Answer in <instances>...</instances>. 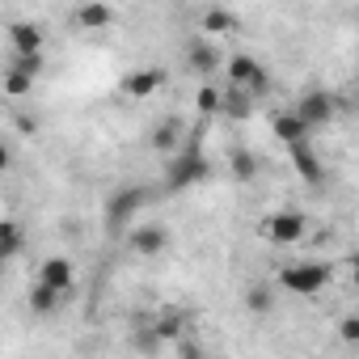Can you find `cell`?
<instances>
[{
	"label": "cell",
	"instance_id": "cell-23",
	"mask_svg": "<svg viewBox=\"0 0 359 359\" xmlns=\"http://www.w3.org/2000/svg\"><path fill=\"white\" fill-rule=\"evenodd\" d=\"M195 110H199L203 118H212V114L220 110V89H216V85H203L199 97H195Z\"/></svg>",
	"mask_w": 359,
	"mask_h": 359
},
{
	"label": "cell",
	"instance_id": "cell-8",
	"mask_svg": "<svg viewBox=\"0 0 359 359\" xmlns=\"http://www.w3.org/2000/svg\"><path fill=\"white\" fill-rule=\"evenodd\" d=\"M187 325H191V317H187L182 309H165V313L152 317L148 330H152V338L165 346V342H182V338H187Z\"/></svg>",
	"mask_w": 359,
	"mask_h": 359
},
{
	"label": "cell",
	"instance_id": "cell-14",
	"mask_svg": "<svg viewBox=\"0 0 359 359\" xmlns=\"http://www.w3.org/2000/svg\"><path fill=\"white\" fill-rule=\"evenodd\" d=\"M254 110H258V106L250 102L245 89H220V110H216V114H224V118H233V123H245Z\"/></svg>",
	"mask_w": 359,
	"mask_h": 359
},
{
	"label": "cell",
	"instance_id": "cell-3",
	"mask_svg": "<svg viewBox=\"0 0 359 359\" xmlns=\"http://www.w3.org/2000/svg\"><path fill=\"white\" fill-rule=\"evenodd\" d=\"M279 287L292 296H317L330 287V262H321V258L287 262V266H279Z\"/></svg>",
	"mask_w": 359,
	"mask_h": 359
},
{
	"label": "cell",
	"instance_id": "cell-5",
	"mask_svg": "<svg viewBox=\"0 0 359 359\" xmlns=\"http://www.w3.org/2000/svg\"><path fill=\"white\" fill-rule=\"evenodd\" d=\"M262 233H266L271 245H296V241H304L309 220H304L300 212H275V216H266Z\"/></svg>",
	"mask_w": 359,
	"mask_h": 359
},
{
	"label": "cell",
	"instance_id": "cell-18",
	"mask_svg": "<svg viewBox=\"0 0 359 359\" xmlns=\"http://www.w3.org/2000/svg\"><path fill=\"white\" fill-rule=\"evenodd\" d=\"M229 173L237 177V182H254L258 177V156L250 148H233L229 152Z\"/></svg>",
	"mask_w": 359,
	"mask_h": 359
},
{
	"label": "cell",
	"instance_id": "cell-16",
	"mask_svg": "<svg viewBox=\"0 0 359 359\" xmlns=\"http://www.w3.org/2000/svg\"><path fill=\"white\" fill-rule=\"evenodd\" d=\"M148 144H152V152H173L177 144H182V118H161L152 127Z\"/></svg>",
	"mask_w": 359,
	"mask_h": 359
},
{
	"label": "cell",
	"instance_id": "cell-30",
	"mask_svg": "<svg viewBox=\"0 0 359 359\" xmlns=\"http://www.w3.org/2000/svg\"><path fill=\"white\" fill-rule=\"evenodd\" d=\"M5 169H9V148L0 144V173H5Z\"/></svg>",
	"mask_w": 359,
	"mask_h": 359
},
{
	"label": "cell",
	"instance_id": "cell-9",
	"mask_svg": "<svg viewBox=\"0 0 359 359\" xmlns=\"http://www.w3.org/2000/svg\"><path fill=\"white\" fill-rule=\"evenodd\" d=\"M127 245H131L135 254H144V258H156V254H165V245H169V229H165V224L131 229V233H127Z\"/></svg>",
	"mask_w": 359,
	"mask_h": 359
},
{
	"label": "cell",
	"instance_id": "cell-31",
	"mask_svg": "<svg viewBox=\"0 0 359 359\" xmlns=\"http://www.w3.org/2000/svg\"><path fill=\"white\" fill-rule=\"evenodd\" d=\"M5 266H9V262H5V258H0V275H5Z\"/></svg>",
	"mask_w": 359,
	"mask_h": 359
},
{
	"label": "cell",
	"instance_id": "cell-6",
	"mask_svg": "<svg viewBox=\"0 0 359 359\" xmlns=\"http://www.w3.org/2000/svg\"><path fill=\"white\" fill-rule=\"evenodd\" d=\"M187 68L195 76H216L224 68V55H220V47L212 39H191L187 43Z\"/></svg>",
	"mask_w": 359,
	"mask_h": 359
},
{
	"label": "cell",
	"instance_id": "cell-28",
	"mask_svg": "<svg viewBox=\"0 0 359 359\" xmlns=\"http://www.w3.org/2000/svg\"><path fill=\"white\" fill-rule=\"evenodd\" d=\"M177 351H182V359H208V355H203V346H199V342H191V338L177 342Z\"/></svg>",
	"mask_w": 359,
	"mask_h": 359
},
{
	"label": "cell",
	"instance_id": "cell-17",
	"mask_svg": "<svg viewBox=\"0 0 359 359\" xmlns=\"http://www.w3.org/2000/svg\"><path fill=\"white\" fill-rule=\"evenodd\" d=\"M22 250H26L22 224H18V220H0V258L13 262V258H22Z\"/></svg>",
	"mask_w": 359,
	"mask_h": 359
},
{
	"label": "cell",
	"instance_id": "cell-2",
	"mask_svg": "<svg viewBox=\"0 0 359 359\" xmlns=\"http://www.w3.org/2000/svg\"><path fill=\"white\" fill-rule=\"evenodd\" d=\"M148 203H152V187H140V182L118 187V191L106 199V233H110V237L127 233V229H131V220H135Z\"/></svg>",
	"mask_w": 359,
	"mask_h": 359
},
{
	"label": "cell",
	"instance_id": "cell-29",
	"mask_svg": "<svg viewBox=\"0 0 359 359\" xmlns=\"http://www.w3.org/2000/svg\"><path fill=\"white\" fill-rule=\"evenodd\" d=\"M18 131H26V135H34V131H39V123H34L30 114H18Z\"/></svg>",
	"mask_w": 359,
	"mask_h": 359
},
{
	"label": "cell",
	"instance_id": "cell-27",
	"mask_svg": "<svg viewBox=\"0 0 359 359\" xmlns=\"http://www.w3.org/2000/svg\"><path fill=\"white\" fill-rule=\"evenodd\" d=\"M135 351H144V355H156V351H161V342L152 338V330H140V334H135Z\"/></svg>",
	"mask_w": 359,
	"mask_h": 359
},
{
	"label": "cell",
	"instance_id": "cell-20",
	"mask_svg": "<svg viewBox=\"0 0 359 359\" xmlns=\"http://www.w3.org/2000/svg\"><path fill=\"white\" fill-rule=\"evenodd\" d=\"M60 300H64L60 292H51V287L34 283V287H30V300H26V304H30V313H39V317H51V313L60 309Z\"/></svg>",
	"mask_w": 359,
	"mask_h": 359
},
{
	"label": "cell",
	"instance_id": "cell-25",
	"mask_svg": "<svg viewBox=\"0 0 359 359\" xmlns=\"http://www.w3.org/2000/svg\"><path fill=\"white\" fill-rule=\"evenodd\" d=\"M13 68L26 72L30 81H39V72H43V55H13Z\"/></svg>",
	"mask_w": 359,
	"mask_h": 359
},
{
	"label": "cell",
	"instance_id": "cell-13",
	"mask_svg": "<svg viewBox=\"0 0 359 359\" xmlns=\"http://www.w3.org/2000/svg\"><path fill=\"white\" fill-rule=\"evenodd\" d=\"M262 72V64L254 55H229L224 60V76H229V89H245L254 76Z\"/></svg>",
	"mask_w": 359,
	"mask_h": 359
},
{
	"label": "cell",
	"instance_id": "cell-19",
	"mask_svg": "<svg viewBox=\"0 0 359 359\" xmlns=\"http://www.w3.org/2000/svg\"><path fill=\"white\" fill-rule=\"evenodd\" d=\"M76 26H85V30H106V26H114V9H110V5H81V9H76Z\"/></svg>",
	"mask_w": 359,
	"mask_h": 359
},
{
	"label": "cell",
	"instance_id": "cell-11",
	"mask_svg": "<svg viewBox=\"0 0 359 359\" xmlns=\"http://www.w3.org/2000/svg\"><path fill=\"white\" fill-rule=\"evenodd\" d=\"M9 43H13V55H43V30L34 22H13Z\"/></svg>",
	"mask_w": 359,
	"mask_h": 359
},
{
	"label": "cell",
	"instance_id": "cell-22",
	"mask_svg": "<svg viewBox=\"0 0 359 359\" xmlns=\"http://www.w3.org/2000/svg\"><path fill=\"white\" fill-rule=\"evenodd\" d=\"M0 89H5L13 102H22V97H30V89H34V81L26 76V72H18V68H5V81H0Z\"/></svg>",
	"mask_w": 359,
	"mask_h": 359
},
{
	"label": "cell",
	"instance_id": "cell-21",
	"mask_svg": "<svg viewBox=\"0 0 359 359\" xmlns=\"http://www.w3.org/2000/svg\"><path fill=\"white\" fill-rule=\"evenodd\" d=\"M237 18L229 9H203V34H233Z\"/></svg>",
	"mask_w": 359,
	"mask_h": 359
},
{
	"label": "cell",
	"instance_id": "cell-7",
	"mask_svg": "<svg viewBox=\"0 0 359 359\" xmlns=\"http://www.w3.org/2000/svg\"><path fill=\"white\" fill-rule=\"evenodd\" d=\"M39 283L51 287V292H60V296H68L72 283H76V266L68 258H43L39 262Z\"/></svg>",
	"mask_w": 359,
	"mask_h": 359
},
{
	"label": "cell",
	"instance_id": "cell-10",
	"mask_svg": "<svg viewBox=\"0 0 359 359\" xmlns=\"http://www.w3.org/2000/svg\"><path fill=\"white\" fill-rule=\"evenodd\" d=\"M161 85H165V68H135V72L123 81V93H127L131 102H144V97H152Z\"/></svg>",
	"mask_w": 359,
	"mask_h": 359
},
{
	"label": "cell",
	"instance_id": "cell-24",
	"mask_svg": "<svg viewBox=\"0 0 359 359\" xmlns=\"http://www.w3.org/2000/svg\"><path fill=\"white\" fill-rule=\"evenodd\" d=\"M245 309H250V313H271V309H275L271 287H250V292H245Z\"/></svg>",
	"mask_w": 359,
	"mask_h": 359
},
{
	"label": "cell",
	"instance_id": "cell-26",
	"mask_svg": "<svg viewBox=\"0 0 359 359\" xmlns=\"http://www.w3.org/2000/svg\"><path fill=\"white\" fill-rule=\"evenodd\" d=\"M338 338H342V346H359V317H342Z\"/></svg>",
	"mask_w": 359,
	"mask_h": 359
},
{
	"label": "cell",
	"instance_id": "cell-15",
	"mask_svg": "<svg viewBox=\"0 0 359 359\" xmlns=\"http://www.w3.org/2000/svg\"><path fill=\"white\" fill-rule=\"evenodd\" d=\"M271 131L287 144V148H296V144H309V131H304V123L292 114V110H279L275 118H271Z\"/></svg>",
	"mask_w": 359,
	"mask_h": 359
},
{
	"label": "cell",
	"instance_id": "cell-12",
	"mask_svg": "<svg viewBox=\"0 0 359 359\" xmlns=\"http://www.w3.org/2000/svg\"><path fill=\"white\" fill-rule=\"evenodd\" d=\"M287 152H292V169L304 177V182H309V187H321V177H325V173H321V156H317L309 144H296V148H287Z\"/></svg>",
	"mask_w": 359,
	"mask_h": 359
},
{
	"label": "cell",
	"instance_id": "cell-1",
	"mask_svg": "<svg viewBox=\"0 0 359 359\" xmlns=\"http://www.w3.org/2000/svg\"><path fill=\"white\" fill-rule=\"evenodd\" d=\"M208 173H212V161H208V152H203V140L195 135V140L182 144V152L165 165V187H169V191H191V187L203 182Z\"/></svg>",
	"mask_w": 359,
	"mask_h": 359
},
{
	"label": "cell",
	"instance_id": "cell-4",
	"mask_svg": "<svg viewBox=\"0 0 359 359\" xmlns=\"http://www.w3.org/2000/svg\"><path fill=\"white\" fill-rule=\"evenodd\" d=\"M292 114L304 123V131H317V127H330L334 114H338V97L330 89H304L292 106Z\"/></svg>",
	"mask_w": 359,
	"mask_h": 359
}]
</instances>
